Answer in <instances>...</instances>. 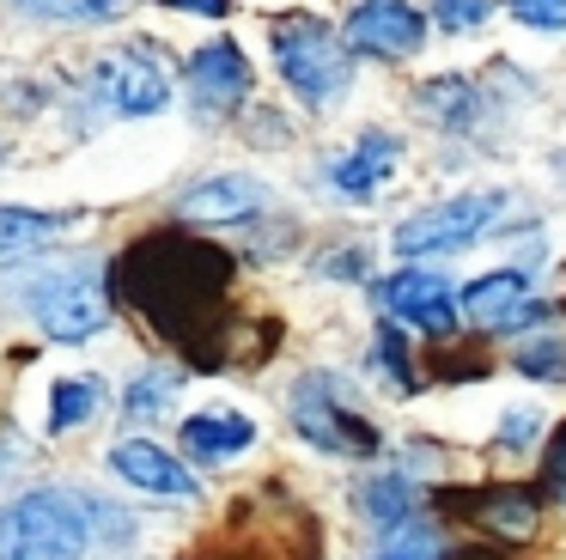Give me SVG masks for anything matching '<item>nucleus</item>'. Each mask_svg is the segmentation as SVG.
<instances>
[{"mask_svg":"<svg viewBox=\"0 0 566 560\" xmlns=\"http://www.w3.org/2000/svg\"><path fill=\"white\" fill-rule=\"evenodd\" d=\"M420 104L432 110V116L444 122V128H475V116H481V97H475V85L469 80H432L427 92H420Z\"/></svg>","mask_w":566,"mask_h":560,"instance_id":"nucleus-18","label":"nucleus"},{"mask_svg":"<svg viewBox=\"0 0 566 560\" xmlns=\"http://www.w3.org/2000/svg\"><path fill=\"white\" fill-rule=\"evenodd\" d=\"M359 506H366V518L378 523V530H402L420 506V481L415 475H371V481L359 487Z\"/></svg>","mask_w":566,"mask_h":560,"instance_id":"nucleus-16","label":"nucleus"},{"mask_svg":"<svg viewBox=\"0 0 566 560\" xmlns=\"http://www.w3.org/2000/svg\"><path fill=\"white\" fill-rule=\"evenodd\" d=\"M62 214H38V207H0V250H31L50 231H62Z\"/></svg>","mask_w":566,"mask_h":560,"instance_id":"nucleus-20","label":"nucleus"},{"mask_svg":"<svg viewBox=\"0 0 566 560\" xmlns=\"http://www.w3.org/2000/svg\"><path fill=\"white\" fill-rule=\"evenodd\" d=\"M371 560H439V542H432L427 530H396Z\"/></svg>","mask_w":566,"mask_h":560,"instance_id":"nucleus-27","label":"nucleus"},{"mask_svg":"<svg viewBox=\"0 0 566 560\" xmlns=\"http://www.w3.org/2000/svg\"><path fill=\"white\" fill-rule=\"evenodd\" d=\"M493 7H500V0H432V19L463 37V31H481V24L493 19Z\"/></svg>","mask_w":566,"mask_h":560,"instance_id":"nucleus-23","label":"nucleus"},{"mask_svg":"<svg viewBox=\"0 0 566 560\" xmlns=\"http://www.w3.org/2000/svg\"><path fill=\"white\" fill-rule=\"evenodd\" d=\"M293 426L298 438H311L317 450H335V457H371L378 450V433L359 408H347L342 384L329 372H311L293 384Z\"/></svg>","mask_w":566,"mask_h":560,"instance_id":"nucleus-6","label":"nucleus"},{"mask_svg":"<svg viewBox=\"0 0 566 560\" xmlns=\"http://www.w3.org/2000/svg\"><path fill=\"white\" fill-rule=\"evenodd\" d=\"M274 61H281V80L293 85L305 104H335V97L354 85L347 37H335L329 24L311 19V12L274 24Z\"/></svg>","mask_w":566,"mask_h":560,"instance_id":"nucleus-4","label":"nucleus"},{"mask_svg":"<svg viewBox=\"0 0 566 560\" xmlns=\"http://www.w3.org/2000/svg\"><path fill=\"white\" fill-rule=\"evenodd\" d=\"M524 292H530V274H524V268H493V274H481L475 287L463 292V311L475 317V323L500 329L505 317L524 304Z\"/></svg>","mask_w":566,"mask_h":560,"instance_id":"nucleus-15","label":"nucleus"},{"mask_svg":"<svg viewBox=\"0 0 566 560\" xmlns=\"http://www.w3.org/2000/svg\"><path fill=\"white\" fill-rule=\"evenodd\" d=\"M505 7H512L517 24H530V31H542V37L566 31V0H505Z\"/></svg>","mask_w":566,"mask_h":560,"instance_id":"nucleus-25","label":"nucleus"},{"mask_svg":"<svg viewBox=\"0 0 566 560\" xmlns=\"http://www.w3.org/2000/svg\"><path fill=\"white\" fill-rule=\"evenodd\" d=\"M25 12H43V19H104L123 0H19Z\"/></svg>","mask_w":566,"mask_h":560,"instance_id":"nucleus-26","label":"nucleus"},{"mask_svg":"<svg viewBox=\"0 0 566 560\" xmlns=\"http://www.w3.org/2000/svg\"><path fill=\"white\" fill-rule=\"evenodd\" d=\"M104 390L98 377H62V384L50 390V426L55 433H74V426H86L92 414H98Z\"/></svg>","mask_w":566,"mask_h":560,"instance_id":"nucleus-17","label":"nucleus"},{"mask_svg":"<svg viewBox=\"0 0 566 560\" xmlns=\"http://www.w3.org/2000/svg\"><path fill=\"white\" fill-rule=\"evenodd\" d=\"M177 390H184V372H140L135 384H128V421L135 426L159 421V414L171 408Z\"/></svg>","mask_w":566,"mask_h":560,"instance_id":"nucleus-19","label":"nucleus"},{"mask_svg":"<svg viewBox=\"0 0 566 560\" xmlns=\"http://www.w3.org/2000/svg\"><path fill=\"white\" fill-rule=\"evenodd\" d=\"M512 365L524 377H536V384H560V377H566V341L542 335V341H530V348H517Z\"/></svg>","mask_w":566,"mask_h":560,"instance_id":"nucleus-22","label":"nucleus"},{"mask_svg":"<svg viewBox=\"0 0 566 560\" xmlns=\"http://www.w3.org/2000/svg\"><path fill=\"white\" fill-rule=\"evenodd\" d=\"M189 92H196L201 110H232L250 97V61L232 37H213L189 55Z\"/></svg>","mask_w":566,"mask_h":560,"instance_id":"nucleus-10","label":"nucleus"},{"mask_svg":"<svg viewBox=\"0 0 566 560\" xmlns=\"http://www.w3.org/2000/svg\"><path fill=\"white\" fill-rule=\"evenodd\" d=\"M384 311L402 317V323L427 329V335H444V329H457V311H463V299L451 292V280L444 274H427V268H402V274H390L378 287Z\"/></svg>","mask_w":566,"mask_h":560,"instance_id":"nucleus-9","label":"nucleus"},{"mask_svg":"<svg viewBox=\"0 0 566 560\" xmlns=\"http://www.w3.org/2000/svg\"><path fill=\"white\" fill-rule=\"evenodd\" d=\"M554 481H566V433H560V445H554Z\"/></svg>","mask_w":566,"mask_h":560,"instance_id":"nucleus-30","label":"nucleus"},{"mask_svg":"<svg viewBox=\"0 0 566 560\" xmlns=\"http://www.w3.org/2000/svg\"><path fill=\"white\" fill-rule=\"evenodd\" d=\"M98 92L111 97L123 116H153V110L171 104V80H165L153 49H116V55H104L98 61Z\"/></svg>","mask_w":566,"mask_h":560,"instance_id":"nucleus-8","label":"nucleus"},{"mask_svg":"<svg viewBox=\"0 0 566 560\" xmlns=\"http://www.w3.org/2000/svg\"><path fill=\"white\" fill-rule=\"evenodd\" d=\"M250 445H256V421H250V414L220 408V414H189L184 421V450L196 463H226Z\"/></svg>","mask_w":566,"mask_h":560,"instance_id":"nucleus-14","label":"nucleus"},{"mask_svg":"<svg viewBox=\"0 0 566 560\" xmlns=\"http://www.w3.org/2000/svg\"><path fill=\"white\" fill-rule=\"evenodd\" d=\"M25 311L43 323L55 341H86L111 323V299H104V274L92 262H50L25 280Z\"/></svg>","mask_w":566,"mask_h":560,"instance_id":"nucleus-3","label":"nucleus"},{"mask_svg":"<svg viewBox=\"0 0 566 560\" xmlns=\"http://www.w3.org/2000/svg\"><path fill=\"white\" fill-rule=\"evenodd\" d=\"M505 214V195L500 189H469V195H451L439 207H420L396 226V250L402 256H457L469 250L475 238H488L493 219Z\"/></svg>","mask_w":566,"mask_h":560,"instance_id":"nucleus-5","label":"nucleus"},{"mask_svg":"<svg viewBox=\"0 0 566 560\" xmlns=\"http://www.w3.org/2000/svg\"><path fill=\"white\" fill-rule=\"evenodd\" d=\"M111 469L123 475L128 487H140V494H159V499H196V475H189L184 463L171 457V450L153 445V438H123V445L111 450Z\"/></svg>","mask_w":566,"mask_h":560,"instance_id":"nucleus-12","label":"nucleus"},{"mask_svg":"<svg viewBox=\"0 0 566 560\" xmlns=\"http://www.w3.org/2000/svg\"><path fill=\"white\" fill-rule=\"evenodd\" d=\"M226 274H232V262H226L220 250H208V243H196V238H177V231L147 238L140 250L123 256L128 299H135L165 335H184V317L196 311L201 299H213V292L226 287Z\"/></svg>","mask_w":566,"mask_h":560,"instance_id":"nucleus-1","label":"nucleus"},{"mask_svg":"<svg viewBox=\"0 0 566 560\" xmlns=\"http://www.w3.org/2000/svg\"><path fill=\"white\" fill-rule=\"evenodd\" d=\"M536 433H542V414H530V408H512V414H505V426H500L505 445H530Z\"/></svg>","mask_w":566,"mask_h":560,"instance_id":"nucleus-28","label":"nucleus"},{"mask_svg":"<svg viewBox=\"0 0 566 560\" xmlns=\"http://www.w3.org/2000/svg\"><path fill=\"white\" fill-rule=\"evenodd\" d=\"M396 158H402V141L390 128H366L342 158H329V189L347 195V201H371L384 189V177L396 170Z\"/></svg>","mask_w":566,"mask_h":560,"instance_id":"nucleus-11","label":"nucleus"},{"mask_svg":"<svg viewBox=\"0 0 566 560\" xmlns=\"http://www.w3.org/2000/svg\"><path fill=\"white\" fill-rule=\"evenodd\" d=\"M371 372L384 377L390 390H415V372H408V341H402V329L396 323H378V335H371Z\"/></svg>","mask_w":566,"mask_h":560,"instance_id":"nucleus-21","label":"nucleus"},{"mask_svg":"<svg viewBox=\"0 0 566 560\" xmlns=\"http://www.w3.org/2000/svg\"><path fill=\"white\" fill-rule=\"evenodd\" d=\"M165 7H184V12H201V19H226L232 0H165Z\"/></svg>","mask_w":566,"mask_h":560,"instance_id":"nucleus-29","label":"nucleus"},{"mask_svg":"<svg viewBox=\"0 0 566 560\" xmlns=\"http://www.w3.org/2000/svg\"><path fill=\"white\" fill-rule=\"evenodd\" d=\"M262 207V189L250 177H208L177 201V214L196 219V226H232V219H250Z\"/></svg>","mask_w":566,"mask_h":560,"instance_id":"nucleus-13","label":"nucleus"},{"mask_svg":"<svg viewBox=\"0 0 566 560\" xmlns=\"http://www.w3.org/2000/svg\"><path fill=\"white\" fill-rule=\"evenodd\" d=\"M488 523H493V530H505V536H530V523H536V499H530V494L493 499V506H488Z\"/></svg>","mask_w":566,"mask_h":560,"instance_id":"nucleus-24","label":"nucleus"},{"mask_svg":"<svg viewBox=\"0 0 566 560\" xmlns=\"http://www.w3.org/2000/svg\"><path fill=\"white\" fill-rule=\"evenodd\" d=\"M92 548V511L80 487H38L0 506V560H80Z\"/></svg>","mask_w":566,"mask_h":560,"instance_id":"nucleus-2","label":"nucleus"},{"mask_svg":"<svg viewBox=\"0 0 566 560\" xmlns=\"http://www.w3.org/2000/svg\"><path fill=\"white\" fill-rule=\"evenodd\" d=\"M347 49H366V55H384V61H402L427 43V19H420L415 0H359L347 12Z\"/></svg>","mask_w":566,"mask_h":560,"instance_id":"nucleus-7","label":"nucleus"}]
</instances>
